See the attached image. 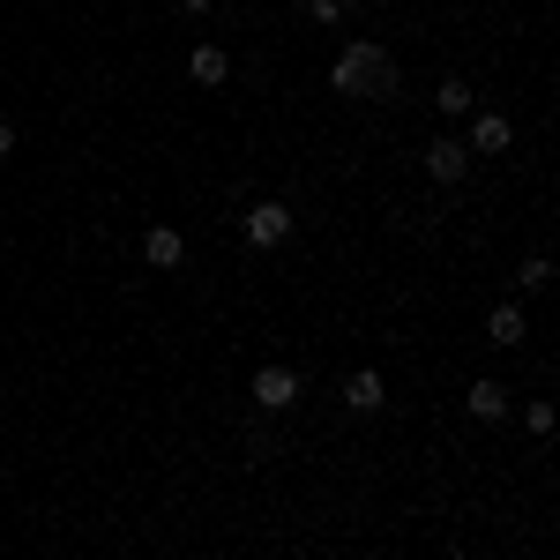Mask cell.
<instances>
[{"label":"cell","mask_w":560,"mask_h":560,"mask_svg":"<svg viewBox=\"0 0 560 560\" xmlns=\"http://www.w3.org/2000/svg\"><path fill=\"white\" fill-rule=\"evenodd\" d=\"M329 90L337 97H351V105H374V97H388L396 90V60H388V45L359 38L337 52V68H329Z\"/></svg>","instance_id":"1"},{"label":"cell","mask_w":560,"mask_h":560,"mask_svg":"<svg viewBox=\"0 0 560 560\" xmlns=\"http://www.w3.org/2000/svg\"><path fill=\"white\" fill-rule=\"evenodd\" d=\"M240 232H247V247H284L292 240V210L284 202H255V210L240 217Z\"/></svg>","instance_id":"2"},{"label":"cell","mask_w":560,"mask_h":560,"mask_svg":"<svg viewBox=\"0 0 560 560\" xmlns=\"http://www.w3.org/2000/svg\"><path fill=\"white\" fill-rule=\"evenodd\" d=\"M464 173H471V150H464L456 135H441V142H427V179H433V187H456Z\"/></svg>","instance_id":"3"},{"label":"cell","mask_w":560,"mask_h":560,"mask_svg":"<svg viewBox=\"0 0 560 560\" xmlns=\"http://www.w3.org/2000/svg\"><path fill=\"white\" fill-rule=\"evenodd\" d=\"M255 404L261 411H292V404H300V374H292V366H261L255 374Z\"/></svg>","instance_id":"4"},{"label":"cell","mask_w":560,"mask_h":560,"mask_svg":"<svg viewBox=\"0 0 560 560\" xmlns=\"http://www.w3.org/2000/svg\"><path fill=\"white\" fill-rule=\"evenodd\" d=\"M142 261H150V269H179V261H187L179 224H150V232H142Z\"/></svg>","instance_id":"5"},{"label":"cell","mask_w":560,"mask_h":560,"mask_svg":"<svg viewBox=\"0 0 560 560\" xmlns=\"http://www.w3.org/2000/svg\"><path fill=\"white\" fill-rule=\"evenodd\" d=\"M509 142H516L509 113H471V142H464V150H486V158H501Z\"/></svg>","instance_id":"6"},{"label":"cell","mask_w":560,"mask_h":560,"mask_svg":"<svg viewBox=\"0 0 560 560\" xmlns=\"http://www.w3.org/2000/svg\"><path fill=\"white\" fill-rule=\"evenodd\" d=\"M464 411H471L478 427H501V419H509V388H501V382H471Z\"/></svg>","instance_id":"7"},{"label":"cell","mask_w":560,"mask_h":560,"mask_svg":"<svg viewBox=\"0 0 560 560\" xmlns=\"http://www.w3.org/2000/svg\"><path fill=\"white\" fill-rule=\"evenodd\" d=\"M382 404H388L382 374H374V366H359V374L345 382V411H359V419H366V411H382Z\"/></svg>","instance_id":"8"},{"label":"cell","mask_w":560,"mask_h":560,"mask_svg":"<svg viewBox=\"0 0 560 560\" xmlns=\"http://www.w3.org/2000/svg\"><path fill=\"white\" fill-rule=\"evenodd\" d=\"M187 75H195L202 90H217L224 75H232V52H224V45H195V52H187Z\"/></svg>","instance_id":"9"},{"label":"cell","mask_w":560,"mask_h":560,"mask_svg":"<svg viewBox=\"0 0 560 560\" xmlns=\"http://www.w3.org/2000/svg\"><path fill=\"white\" fill-rule=\"evenodd\" d=\"M486 337H493V345H523V337H530L523 306H516V300H509V306H493V314H486Z\"/></svg>","instance_id":"10"},{"label":"cell","mask_w":560,"mask_h":560,"mask_svg":"<svg viewBox=\"0 0 560 560\" xmlns=\"http://www.w3.org/2000/svg\"><path fill=\"white\" fill-rule=\"evenodd\" d=\"M433 105H441L448 120H464V113H478V97H471V83H464V75H448V83L433 90Z\"/></svg>","instance_id":"11"},{"label":"cell","mask_w":560,"mask_h":560,"mask_svg":"<svg viewBox=\"0 0 560 560\" xmlns=\"http://www.w3.org/2000/svg\"><path fill=\"white\" fill-rule=\"evenodd\" d=\"M546 284H553V261H546V255H530V261L516 269V292H546Z\"/></svg>","instance_id":"12"},{"label":"cell","mask_w":560,"mask_h":560,"mask_svg":"<svg viewBox=\"0 0 560 560\" xmlns=\"http://www.w3.org/2000/svg\"><path fill=\"white\" fill-rule=\"evenodd\" d=\"M306 15L314 23H337V15H351V0H306Z\"/></svg>","instance_id":"13"},{"label":"cell","mask_w":560,"mask_h":560,"mask_svg":"<svg viewBox=\"0 0 560 560\" xmlns=\"http://www.w3.org/2000/svg\"><path fill=\"white\" fill-rule=\"evenodd\" d=\"M523 427H530V433H553V404H523Z\"/></svg>","instance_id":"14"},{"label":"cell","mask_w":560,"mask_h":560,"mask_svg":"<svg viewBox=\"0 0 560 560\" xmlns=\"http://www.w3.org/2000/svg\"><path fill=\"white\" fill-rule=\"evenodd\" d=\"M179 8H187V15H210V8H217V0H179Z\"/></svg>","instance_id":"15"},{"label":"cell","mask_w":560,"mask_h":560,"mask_svg":"<svg viewBox=\"0 0 560 560\" xmlns=\"http://www.w3.org/2000/svg\"><path fill=\"white\" fill-rule=\"evenodd\" d=\"M8 150H15V128H8V120H0V158H8Z\"/></svg>","instance_id":"16"}]
</instances>
